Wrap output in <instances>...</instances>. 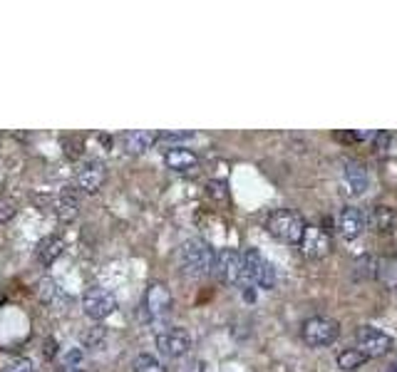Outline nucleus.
Returning <instances> with one entry per match:
<instances>
[{
  "instance_id": "obj_1",
  "label": "nucleus",
  "mask_w": 397,
  "mask_h": 372,
  "mask_svg": "<svg viewBox=\"0 0 397 372\" xmlns=\"http://www.w3.org/2000/svg\"><path fill=\"white\" fill-rule=\"evenodd\" d=\"M214 256L216 251L204 239H187L179 248V263H182V270L187 275L204 278L214 268Z\"/></svg>"
},
{
  "instance_id": "obj_2",
  "label": "nucleus",
  "mask_w": 397,
  "mask_h": 372,
  "mask_svg": "<svg viewBox=\"0 0 397 372\" xmlns=\"http://www.w3.org/2000/svg\"><path fill=\"white\" fill-rule=\"evenodd\" d=\"M305 219L293 209H273L266 219V231H268L273 239L283 241V244L298 246L303 239L305 231Z\"/></svg>"
},
{
  "instance_id": "obj_3",
  "label": "nucleus",
  "mask_w": 397,
  "mask_h": 372,
  "mask_svg": "<svg viewBox=\"0 0 397 372\" xmlns=\"http://www.w3.org/2000/svg\"><path fill=\"white\" fill-rule=\"evenodd\" d=\"M276 268L268 258H266L261 251L249 248L244 253V288L246 285H259L263 290H273L276 288Z\"/></svg>"
},
{
  "instance_id": "obj_4",
  "label": "nucleus",
  "mask_w": 397,
  "mask_h": 372,
  "mask_svg": "<svg viewBox=\"0 0 397 372\" xmlns=\"http://www.w3.org/2000/svg\"><path fill=\"white\" fill-rule=\"evenodd\" d=\"M340 335V325L338 320L325 318V315H315V318H308L300 328V338L308 348H328L338 340Z\"/></svg>"
},
{
  "instance_id": "obj_5",
  "label": "nucleus",
  "mask_w": 397,
  "mask_h": 372,
  "mask_svg": "<svg viewBox=\"0 0 397 372\" xmlns=\"http://www.w3.org/2000/svg\"><path fill=\"white\" fill-rule=\"evenodd\" d=\"M211 273L224 285H244V253H239L236 248L216 251Z\"/></svg>"
},
{
  "instance_id": "obj_6",
  "label": "nucleus",
  "mask_w": 397,
  "mask_h": 372,
  "mask_svg": "<svg viewBox=\"0 0 397 372\" xmlns=\"http://www.w3.org/2000/svg\"><path fill=\"white\" fill-rule=\"evenodd\" d=\"M117 310V298L109 293L102 285H92V288L85 290L82 295V313L87 315L89 320H104Z\"/></svg>"
},
{
  "instance_id": "obj_7",
  "label": "nucleus",
  "mask_w": 397,
  "mask_h": 372,
  "mask_svg": "<svg viewBox=\"0 0 397 372\" xmlns=\"http://www.w3.org/2000/svg\"><path fill=\"white\" fill-rule=\"evenodd\" d=\"M355 343H358V350L365 355V358H383L393 350V338L383 330L373 328V325H363L355 333Z\"/></svg>"
},
{
  "instance_id": "obj_8",
  "label": "nucleus",
  "mask_w": 397,
  "mask_h": 372,
  "mask_svg": "<svg viewBox=\"0 0 397 372\" xmlns=\"http://www.w3.org/2000/svg\"><path fill=\"white\" fill-rule=\"evenodd\" d=\"M157 350L169 360H179L192 350V335L187 328H167L157 333Z\"/></svg>"
},
{
  "instance_id": "obj_9",
  "label": "nucleus",
  "mask_w": 397,
  "mask_h": 372,
  "mask_svg": "<svg viewBox=\"0 0 397 372\" xmlns=\"http://www.w3.org/2000/svg\"><path fill=\"white\" fill-rule=\"evenodd\" d=\"M174 308V298L172 293H169V288L164 283H159V280H154V283L147 285V293H144V310H147V315L152 320L157 318H164V315H169Z\"/></svg>"
},
{
  "instance_id": "obj_10",
  "label": "nucleus",
  "mask_w": 397,
  "mask_h": 372,
  "mask_svg": "<svg viewBox=\"0 0 397 372\" xmlns=\"http://www.w3.org/2000/svg\"><path fill=\"white\" fill-rule=\"evenodd\" d=\"M104 182H107V167H104L99 159H87V162L77 169V177H75L77 189H82L85 194H97L104 186Z\"/></svg>"
},
{
  "instance_id": "obj_11",
  "label": "nucleus",
  "mask_w": 397,
  "mask_h": 372,
  "mask_svg": "<svg viewBox=\"0 0 397 372\" xmlns=\"http://www.w3.org/2000/svg\"><path fill=\"white\" fill-rule=\"evenodd\" d=\"M300 253L305 256V258H325V256L330 253V246H333V241H330L328 231L325 229H318V226H305L303 231V239H300Z\"/></svg>"
},
{
  "instance_id": "obj_12",
  "label": "nucleus",
  "mask_w": 397,
  "mask_h": 372,
  "mask_svg": "<svg viewBox=\"0 0 397 372\" xmlns=\"http://www.w3.org/2000/svg\"><path fill=\"white\" fill-rule=\"evenodd\" d=\"M368 229L375 231L378 236H397V209L388 204H375L365 214Z\"/></svg>"
},
{
  "instance_id": "obj_13",
  "label": "nucleus",
  "mask_w": 397,
  "mask_h": 372,
  "mask_svg": "<svg viewBox=\"0 0 397 372\" xmlns=\"http://www.w3.org/2000/svg\"><path fill=\"white\" fill-rule=\"evenodd\" d=\"M368 229V219H365V211L358 209V206H345L338 216V234L343 236L345 241H355L365 234Z\"/></svg>"
},
{
  "instance_id": "obj_14",
  "label": "nucleus",
  "mask_w": 397,
  "mask_h": 372,
  "mask_svg": "<svg viewBox=\"0 0 397 372\" xmlns=\"http://www.w3.org/2000/svg\"><path fill=\"white\" fill-rule=\"evenodd\" d=\"M45 206H48L50 214H55V219H60L62 224L75 221L80 214V199L72 191H60V194H55V196H48V199H45Z\"/></svg>"
},
{
  "instance_id": "obj_15",
  "label": "nucleus",
  "mask_w": 397,
  "mask_h": 372,
  "mask_svg": "<svg viewBox=\"0 0 397 372\" xmlns=\"http://www.w3.org/2000/svg\"><path fill=\"white\" fill-rule=\"evenodd\" d=\"M164 164H167L169 172L174 174H187L194 172L199 167V154L189 147H182V144H174L164 152Z\"/></svg>"
},
{
  "instance_id": "obj_16",
  "label": "nucleus",
  "mask_w": 397,
  "mask_h": 372,
  "mask_svg": "<svg viewBox=\"0 0 397 372\" xmlns=\"http://www.w3.org/2000/svg\"><path fill=\"white\" fill-rule=\"evenodd\" d=\"M157 142H159V137L152 129H132V132L122 134V149L127 154H144Z\"/></svg>"
},
{
  "instance_id": "obj_17",
  "label": "nucleus",
  "mask_w": 397,
  "mask_h": 372,
  "mask_svg": "<svg viewBox=\"0 0 397 372\" xmlns=\"http://www.w3.org/2000/svg\"><path fill=\"white\" fill-rule=\"evenodd\" d=\"M62 251H65V241L60 239L58 234H50V236H45V239H40L38 246H35V261H38L43 268H50V266L62 256Z\"/></svg>"
},
{
  "instance_id": "obj_18",
  "label": "nucleus",
  "mask_w": 397,
  "mask_h": 372,
  "mask_svg": "<svg viewBox=\"0 0 397 372\" xmlns=\"http://www.w3.org/2000/svg\"><path fill=\"white\" fill-rule=\"evenodd\" d=\"M343 179H345V186H348V191L353 196H360L365 189H368V172H365L363 164L355 162V159H348V162H345Z\"/></svg>"
},
{
  "instance_id": "obj_19",
  "label": "nucleus",
  "mask_w": 397,
  "mask_h": 372,
  "mask_svg": "<svg viewBox=\"0 0 397 372\" xmlns=\"http://www.w3.org/2000/svg\"><path fill=\"white\" fill-rule=\"evenodd\" d=\"M378 278V258L375 256H360L353 263V280H375Z\"/></svg>"
},
{
  "instance_id": "obj_20",
  "label": "nucleus",
  "mask_w": 397,
  "mask_h": 372,
  "mask_svg": "<svg viewBox=\"0 0 397 372\" xmlns=\"http://www.w3.org/2000/svg\"><path fill=\"white\" fill-rule=\"evenodd\" d=\"M38 298L43 300L45 305H55L58 300H65V293L55 278H43L38 283Z\"/></svg>"
},
{
  "instance_id": "obj_21",
  "label": "nucleus",
  "mask_w": 397,
  "mask_h": 372,
  "mask_svg": "<svg viewBox=\"0 0 397 372\" xmlns=\"http://www.w3.org/2000/svg\"><path fill=\"white\" fill-rule=\"evenodd\" d=\"M335 363H338V368H340V370L350 372V370L363 368V365L368 363V358H365V355L360 353L358 348H345V350H340V353H338V358H335Z\"/></svg>"
},
{
  "instance_id": "obj_22",
  "label": "nucleus",
  "mask_w": 397,
  "mask_h": 372,
  "mask_svg": "<svg viewBox=\"0 0 397 372\" xmlns=\"http://www.w3.org/2000/svg\"><path fill=\"white\" fill-rule=\"evenodd\" d=\"M378 278H383L390 288H397V256L378 261Z\"/></svg>"
},
{
  "instance_id": "obj_23",
  "label": "nucleus",
  "mask_w": 397,
  "mask_h": 372,
  "mask_svg": "<svg viewBox=\"0 0 397 372\" xmlns=\"http://www.w3.org/2000/svg\"><path fill=\"white\" fill-rule=\"evenodd\" d=\"M104 340H107V328L104 325H89L87 330L82 333V343H85V348H92V350H97V348H102L104 345Z\"/></svg>"
},
{
  "instance_id": "obj_24",
  "label": "nucleus",
  "mask_w": 397,
  "mask_h": 372,
  "mask_svg": "<svg viewBox=\"0 0 397 372\" xmlns=\"http://www.w3.org/2000/svg\"><path fill=\"white\" fill-rule=\"evenodd\" d=\"M132 372H167V368L159 363V358H154V355H149V353H142L134 360Z\"/></svg>"
},
{
  "instance_id": "obj_25",
  "label": "nucleus",
  "mask_w": 397,
  "mask_h": 372,
  "mask_svg": "<svg viewBox=\"0 0 397 372\" xmlns=\"http://www.w3.org/2000/svg\"><path fill=\"white\" fill-rule=\"evenodd\" d=\"M3 372H35V365H33V360H28V358H13L3 368Z\"/></svg>"
},
{
  "instance_id": "obj_26",
  "label": "nucleus",
  "mask_w": 397,
  "mask_h": 372,
  "mask_svg": "<svg viewBox=\"0 0 397 372\" xmlns=\"http://www.w3.org/2000/svg\"><path fill=\"white\" fill-rule=\"evenodd\" d=\"M15 214H18V204H15L13 199H8V196H3V199H0V224L10 221Z\"/></svg>"
},
{
  "instance_id": "obj_27",
  "label": "nucleus",
  "mask_w": 397,
  "mask_h": 372,
  "mask_svg": "<svg viewBox=\"0 0 397 372\" xmlns=\"http://www.w3.org/2000/svg\"><path fill=\"white\" fill-rule=\"evenodd\" d=\"M159 142H184V139H194V132H159Z\"/></svg>"
},
{
  "instance_id": "obj_28",
  "label": "nucleus",
  "mask_w": 397,
  "mask_h": 372,
  "mask_svg": "<svg viewBox=\"0 0 397 372\" xmlns=\"http://www.w3.org/2000/svg\"><path fill=\"white\" fill-rule=\"evenodd\" d=\"M80 363H82V350H67V355H65V363L62 368H80Z\"/></svg>"
},
{
  "instance_id": "obj_29",
  "label": "nucleus",
  "mask_w": 397,
  "mask_h": 372,
  "mask_svg": "<svg viewBox=\"0 0 397 372\" xmlns=\"http://www.w3.org/2000/svg\"><path fill=\"white\" fill-rule=\"evenodd\" d=\"M373 142H375V152L385 154V152H388V144H390V132H378L373 137Z\"/></svg>"
},
{
  "instance_id": "obj_30",
  "label": "nucleus",
  "mask_w": 397,
  "mask_h": 372,
  "mask_svg": "<svg viewBox=\"0 0 397 372\" xmlns=\"http://www.w3.org/2000/svg\"><path fill=\"white\" fill-rule=\"evenodd\" d=\"M209 194H214V196H219V199H226V184L224 182H209Z\"/></svg>"
},
{
  "instance_id": "obj_31",
  "label": "nucleus",
  "mask_w": 397,
  "mask_h": 372,
  "mask_svg": "<svg viewBox=\"0 0 397 372\" xmlns=\"http://www.w3.org/2000/svg\"><path fill=\"white\" fill-rule=\"evenodd\" d=\"M365 134H335V139H343V142H360Z\"/></svg>"
},
{
  "instance_id": "obj_32",
  "label": "nucleus",
  "mask_w": 397,
  "mask_h": 372,
  "mask_svg": "<svg viewBox=\"0 0 397 372\" xmlns=\"http://www.w3.org/2000/svg\"><path fill=\"white\" fill-rule=\"evenodd\" d=\"M58 353V343H55V340H48V343H45V355H55Z\"/></svg>"
},
{
  "instance_id": "obj_33",
  "label": "nucleus",
  "mask_w": 397,
  "mask_h": 372,
  "mask_svg": "<svg viewBox=\"0 0 397 372\" xmlns=\"http://www.w3.org/2000/svg\"><path fill=\"white\" fill-rule=\"evenodd\" d=\"M60 372H85L82 368H60Z\"/></svg>"
},
{
  "instance_id": "obj_34",
  "label": "nucleus",
  "mask_w": 397,
  "mask_h": 372,
  "mask_svg": "<svg viewBox=\"0 0 397 372\" xmlns=\"http://www.w3.org/2000/svg\"><path fill=\"white\" fill-rule=\"evenodd\" d=\"M390 372H397V363L393 365V368H390Z\"/></svg>"
}]
</instances>
